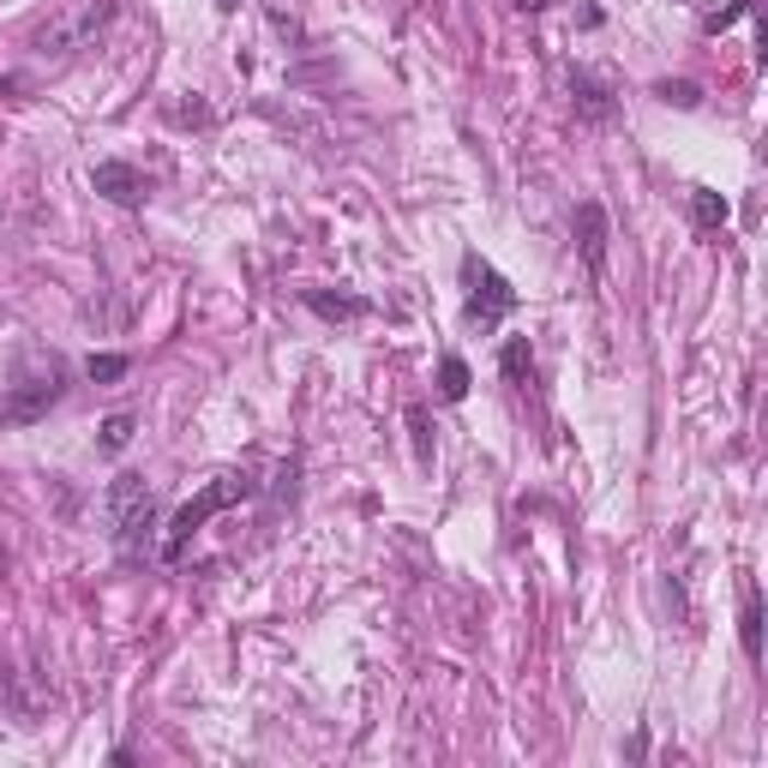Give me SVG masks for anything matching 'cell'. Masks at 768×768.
<instances>
[{
    "mask_svg": "<svg viewBox=\"0 0 768 768\" xmlns=\"http://www.w3.org/2000/svg\"><path fill=\"white\" fill-rule=\"evenodd\" d=\"M133 427H138L133 415H109V420L97 427V451H102V456H121L126 444H133Z\"/></svg>",
    "mask_w": 768,
    "mask_h": 768,
    "instance_id": "obj_14",
    "label": "cell"
},
{
    "mask_svg": "<svg viewBox=\"0 0 768 768\" xmlns=\"http://www.w3.org/2000/svg\"><path fill=\"white\" fill-rule=\"evenodd\" d=\"M745 12H750V0H726L721 12H709V19H702V31H726V24L745 19Z\"/></svg>",
    "mask_w": 768,
    "mask_h": 768,
    "instance_id": "obj_20",
    "label": "cell"
},
{
    "mask_svg": "<svg viewBox=\"0 0 768 768\" xmlns=\"http://www.w3.org/2000/svg\"><path fill=\"white\" fill-rule=\"evenodd\" d=\"M738 643H745V660H763V595L757 583L745 576V588H738Z\"/></svg>",
    "mask_w": 768,
    "mask_h": 768,
    "instance_id": "obj_10",
    "label": "cell"
},
{
    "mask_svg": "<svg viewBox=\"0 0 768 768\" xmlns=\"http://www.w3.org/2000/svg\"><path fill=\"white\" fill-rule=\"evenodd\" d=\"M408 432H415V456L420 463H432V427H427V408H408Z\"/></svg>",
    "mask_w": 768,
    "mask_h": 768,
    "instance_id": "obj_17",
    "label": "cell"
},
{
    "mask_svg": "<svg viewBox=\"0 0 768 768\" xmlns=\"http://www.w3.org/2000/svg\"><path fill=\"white\" fill-rule=\"evenodd\" d=\"M252 493H259V486H252V475H240V468H228V475H216V481L204 486L199 498H187V505H181V510H174V517H169V534H162V558H169V565H174V558L187 553V541H192V534H199L204 522L216 517V510L240 505V498H252Z\"/></svg>",
    "mask_w": 768,
    "mask_h": 768,
    "instance_id": "obj_3",
    "label": "cell"
},
{
    "mask_svg": "<svg viewBox=\"0 0 768 768\" xmlns=\"http://www.w3.org/2000/svg\"><path fill=\"white\" fill-rule=\"evenodd\" d=\"M169 121H174V126H211L216 114L204 109V102H174V109H169Z\"/></svg>",
    "mask_w": 768,
    "mask_h": 768,
    "instance_id": "obj_18",
    "label": "cell"
},
{
    "mask_svg": "<svg viewBox=\"0 0 768 768\" xmlns=\"http://www.w3.org/2000/svg\"><path fill=\"white\" fill-rule=\"evenodd\" d=\"M271 31L283 36V43H294L301 48L306 43V31H301V19H294V12H283V7H271Z\"/></svg>",
    "mask_w": 768,
    "mask_h": 768,
    "instance_id": "obj_19",
    "label": "cell"
},
{
    "mask_svg": "<svg viewBox=\"0 0 768 768\" xmlns=\"http://www.w3.org/2000/svg\"><path fill=\"white\" fill-rule=\"evenodd\" d=\"M126 354H91V361H84V379L91 384H114V379H126Z\"/></svg>",
    "mask_w": 768,
    "mask_h": 768,
    "instance_id": "obj_16",
    "label": "cell"
},
{
    "mask_svg": "<svg viewBox=\"0 0 768 768\" xmlns=\"http://www.w3.org/2000/svg\"><path fill=\"white\" fill-rule=\"evenodd\" d=\"M571 235H576V252H583L588 276H600V271H607V240H612V223H607V211H600L595 199H583V204H576Z\"/></svg>",
    "mask_w": 768,
    "mask_h": 768,
    "instance_id": "obj_6",
    "label": "cell"
},
{
    "mask_svg": "<svg viewBox=\"0 0 768 768\" xmlns=\"http://www.w3.org/2000/svg\"><path fill=\"white\" fill-rule=\"evenodd\" d=\"M306 313L325 318V325H361V318H373V301L366 294H330V289H306L301 294Z\"/></svg>",
    "mask_w": 768,
    "mask_h": 768,
    "instance_id": "obj_9",
    "label": "cell"
},
{
    "mask_svg": "<svg viewBox=\"0 0 768 768\" xmlns=\"http://www.w3.org/2000/svg\"><path fill=\"white\" fill-rule=\"evenodd\" d=\"M0 571H7V546H0Z\"/></svg>",
    "mask_w": 768,
    "mask_h": 768,
    "instance_id": "obj_23",
    "label": "cell"
},
{
    "mask_svg": "<svg viewBox=\"0 0 768 768\" xmlns=\"http://www.w3.org/2000/svg\"><path fill=\"white\" fill-rule=\"evenodd\" d=\"M510 7H517V12H546L553 0H510Z\"/></svg>",
    "mask_w": 768,
    "mask_h": 768,
    "instance_id": "obj_21",
    "label": "cell"
},
{
    "mask_svg": "<svg viewBox=\"0 0 768 768\" xmlns=\"http://www.w3.org/2000/svg\"><path fill=\"white\" fill-rule=\"evenodd\" d=\"M571 102H576V121H588V126H612V114H619L612 84L595 79L588 67H571Z\"/></svg>",
    "mask_w": 768,
    "mask_h": 768,
    "instance_id": "obj_7",
    "label": "cell"
},
{
    "mask_svg": "<svg viewBox=\"0 0 768 768\" xmlns=\"http://www.w3.org/2000/svg\"><path fill=\"white\" fill-rule=\"evenodd\" d=\"M498 373L517 384V391H529V384H534V349H529V337H510L505 349H498Z\"/></svg>",
    "mask_w": 768,
    "mask_h": 768,
    "instance_id": "obj_11",
    "label": "cell"
},
{
    "mask_svg": "<svg viewBox=\"0 0 768 768\" xmlns=\"http://www.w3.org/2000/svg\"><path fill=\"white\" fill-rule=\"evenodd\" d=\"M91 187H97L109 204H121V211H138V204H145V192H150L145 174H138L133 162H121V157L97 162V169H91Z\"/></svg>",
    "mask_w": 768,
    "mask_h": 768,
    "instance_id": "obj_8",
    "label": "cell"
},
{
    "mask_svg": "<svg viewBox=\"0 0 768 768\" xmlns=\"http://www.w3.org/2000/svg\"><path fill=\"white\" fill-rule=\"evenodd\" d=\"M60 396H67V361L43 349L19 354L12 384H0V427H36Z\"/></svg>",
    "mask_w": 768,
    "mask_h": 768,
    "instance_id": "obj_1",
    "label": "cell"
},
{
    "mask_svg": "<svg viewBox=\"0 0 768 768\" xmlns=\"http://www.w3.org/2000/svg\"><path fill=\"white\" fill-rule=\"evenodd\" d=\"M102 517H109V534H114L121 553H145L150 534H157L162 505H157V493L145 486V475H114L109 493H102Z\"/></svg>",
    "mask_w": 768,
    "mask_h": 768,
    "instance_id": "obj_2",
    "label": "cell"
},
{
    "mask_svg": "<svg viewBox=\"0 0 768 768\" xmlns=\"http://www.w3.org/2000/svg\"><path fill=\"white\" fill-rule=\"evenodd\" d=\"M121 19V0H79L72 12H60V19H48L43 31H36V48L43 55H84V48H97L102 36H109V24Z\"/></svg>",
    "mask_w": 768,
    "mask_h": 768,
    "instance_id": "obj_4",
    "label": "cell"
},
{
    "mask_svg": "<svg viewBox=\"0 0 768 768\" xmlns=\"http://www.w3.org/2000/svg\"><path fill=\"white\" fill-rule=\"evenodd\" d=\"M463 283H468L463 318H468L475 330H498L510 313H517V289H510V276H498L493 264L481 259V252H468V259H463Z\"/></svg>",
    "mask_w": 768,
    "mask_h": 768,
    "instance_id": "obj_5",
    "label": "cell"
},
{
    "mask_svg": "<svg viewBox=\"0 0 768 768\" xmlns=\"http://www.w3.org/2000/svg\"><path fill=\"white\" fill-rule=\"evenodd\" d=\"M216 7H223V12H235V7H240V0H216Z\"/></svg>",
    "mask_w": 768,
    "mask_h": 768,
    "instance_id": "obj_22",
    "label": "cell"
},
{
    "mask_svg": "<svg viewBox=\"0 0 768 768\" xmlns=\"http://www.w3.org/2000/svg\"><path fill=\"white\" fill-rule=\"evenodd\" d=\"M726 216H733V204H726L721 192H709V187H697V192H690V223H697L702 235H714V228H721Z\"/></svg>",
    "mask_w": 768,
    "mask_h": 768,
    "instance_id": "obj_12",
    "label": "cell"
},
{
    "mask_svg": "<svg viewBox=\"0 0 768 768\" xmlns=\"http://www.w3.org/2000/svg\"><path fill=\"white\" fill-rule=\"evenodd\" d=\"M468 384H475L468 361H463V354H444V361H439V396H444V403H463Z\"/></svg>",
    "mask_w": 768,
    "mask_h": 768,
    "instance_id": "obj_13",
    "label": "cell"
},
{
    "mask_svg": "<svg viewBox=\"0 0 768 768\" xmlns=\"http://www.w3.org/2000/svg\"><path fill=\"white\" fill-rule=\"evenodd\" d=\"M655 97L667 102V109H697V102H702V84H690V79H660Z\"/></svg>",
    "mask_w": 768,
    "mask_h": 768,
    "instance_id": "obj_15",
    "label": "cell"
}]
</instances>
